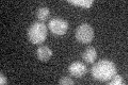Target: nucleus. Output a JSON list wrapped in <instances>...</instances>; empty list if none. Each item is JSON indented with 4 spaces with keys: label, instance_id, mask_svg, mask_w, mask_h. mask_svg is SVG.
<instances>
[{
    "label": "nucleus",
    "instance_id": "nucleus-1",
    "mask_svg": "<svg viewBox=\"0 0 128 85\" xmlns=\"http://www.w3.org/2000/svg\"><path fill=\"white\" fill-rule=\"evenodd\" d=\"M92 77L95 80L108 82L112 79V77L118 74V68L113 62L109 60H102L95 63L91 69Z\"/></svg>",
    "mask_w": 128,
    "mask_h": 85
},
{
    "label": "nucleus",
    "instance_id": "nucleus-2",
    "mask_svg": "<svg viewBox=\"0 0 128 85\" xmlns=\"http://www.w3.org/2000/svg\"><path fill=\"white\" fill-rule=\"evenodd\" d=\"M47 37V26L42 21H36L32 23L28 30V38L31 43L40 45L45 42Z\"/></svg>",
    "mask_w": 128,
    "mask_h": 85
},
{
    "label": "nucleus",
    "instance_id": "nucleus-3",
    "mask_svg": "<svg viewBox=\"0 0 128 85\" xmlns=\"http://www.w3.org/2000/svg\"><path fill=\"white\" fill-rule=\"evenodd\" d=\"M76 39L81 44H90L94 38V30L89 23H81L75 32Z\"/></svg>",
    "mask_w": 128,
    "mask_h": 85
},
{
    "label": "nucleus",
    "instance_id": "nucleus-4",
    "mask_svg": "<svg viewBox=\"0 0 128 85\" xmlns=\"http://www.w3.org/2000/svg\"><path fill=\"white\" fill-rule=\"evenodd\" d=\"M48 28L54 35H64L68 30V22L64 19L54 18L48 23Z\"/></svg>",
    "mask_w": 128,
    "mask_h": 85
},
{
    "label": "nucleus",
    "instance_id": "nucleus-5",
    "mask_svg": "<svg viewBox=\"0 0 128 85\" xmlns=\"http://www.w3.org/2000/svg\"><path fill=\"white\" fill-rule=\"evenodd\" d=\"M68 71L73 77L81 78L88 72V67L82 62H73L68 66Z\"/></svg>",
    "mask_w": 128,
    "mask_h": 85
},
{
    "label": "nucleus",
    "instance_id": "nucleus-6",
    "mask_svg": "<svg viewBox=\"0 0 128 85\" xmlns=\"http://www.w3.org/2000/svg\"><path fill=\"white\" fill-rule=\"evenodd\" d=\"M36 55L38 60H41L42 62H48L49 59L52 56V50L47 46H41L36 50Z\"/></svg>",
    "mask_w": 128,
    "mask_h": 85
},
{
    "label": "nucleus",
    "instance_id": "nucleus-7",
    "mask_svg": "<svg viewBox=\"0 0 128 85\" xmlns=\"http://www.w3.org/2000/svg\"><path fill=\"white\" fill-rule=\"evenodd\" d=\"M96 58H97V52L94 47H88L82 53V59L86 61V63H94Z\"/></svg>",
    "mask_w": 128,
    "mask_h": 85
},
{
    "label": "nucleus",
    "instance_id": "nucleus-8",
    "mask_svg": "<svg viewBox=\"0 0 128 85\" xmlns=\"http://www.w3.org/2000/svg\"><path fill=\"white\" fill-rule=\"evenodd\" d=\"M50 14V11L48 9L47 6H41L40 9L36 11V17L38 20H41V21H45V20L48 18V16Z\"/></svg>",
    "mask_w": 128,
    "mask_h": 85
},
{
    "label": "nucleus",
    "instance_id": "nucleus-9",
    "mask_svg": "<svg viewBox=\"0 0 128 85\" xmlns=\"http://www.w3.org/2000/svg\"><path fill=\"white\" fill-rule=\"evenodd\" d=\"M70 3H72V4H75V5H80V6H83L86 7V9H88V7H91L92 4H93V0H70L68 1Z\"/></svg>",
    "mask_w": 128,
    "mask_h": 85
},
{
    "label": "nucleus",
    "instance_id": "nucleus-10",
    "mask_svg": "<svg viewBox=\"0 0 128 85\" xmlns=\"http://www.w3.org/2000/svg\"><path fill=\"white\" fill-rule=\"evenodd\" d=\"M109 82L110 85H121L123 84V78H122V76L121 75H115L112 77V79L108 81Z\"/></svg>",
    "mask_w": 128,
    "mask_h": 85
},
{
    "label": "nucleus",
    "instance_id": "nucleus-11",
    "mask_svg": "<svg viewBox=\"0 0 128 85\" xmlns=\"http://www.w3.org/2000/svg\"><path fill=\"white\" fill-rule=\"evenodd\" d=\"M59 83L60 84H64V85H72V84H74V80L73 79H70V78H62L61 80L59 81Z\"/></svg>",
    "mask_w": 128,
    "mask_h": 85
},
{
    "label": "nucleus",
    "instance_id": "nucleus-12",
    "mask_svg": "<svg viewBox=\"0 0 128 85\" xmlns=\"http://www.w3.org/2000/svg\"><path fill=\"white\" fill-rule=\"evenodd\" d=\"M0 83L1 84H6L8 83V80L6 78V76H3V74L0 75Z\"/></svg>",
    "mask_w": 128,
    "mask_h": 85
}]
</instances>
